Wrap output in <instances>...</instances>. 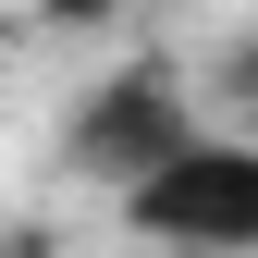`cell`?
I'll use <instances>...</instances> for the list:
<instances>
[{
    "label": "cell",
    "instance_id": "1",
    "mask_svg": "<svg viewBox=\"0 0 258 258\" xmlns=\"http://www.w3.org/2000/svg\"><path fill=\"white\" fill-rule=\"evenodd\" d=\"M123 221L160 258H258V148L197 123L184 148H160L136 184H123Z\"/></svg>",
    "mask_w": 258,
    "mask_h": 258
},
{
    "label": "cell",
    "instance_id": "2",
    "mask_svg": "<svg viewBox=\"0 0 258 258\" xmlns=\"http://www.w3.org/2000/svg\"><path fill=\"white\" fill-rule=\"evenodd\" d=\"M197 123L209 111H197V86H184V61H160V49L148 61H111V74L61 111V172L99 184V197H123V184H136L160 148H184Z\"/></svg>",
    "mask_w": 258,
    "mask_h": 258
},
{
    "label": "cell",
    "instance_id": "3",
    "mask_svg": "<svg viewBox=\"0 0 258 258\" xmlns=\"http://www.w3.org/2000/svg\"><path fill=\"white\" fill-rule=\"evenodd\" d=\"M123 13H136V0H37V25H74V37L86 25H123Z\"/></svg>",
    "mask_w": 258,
    "mask_h": 258
}]
</instances>
